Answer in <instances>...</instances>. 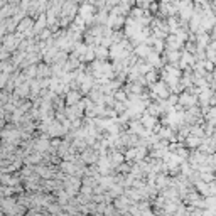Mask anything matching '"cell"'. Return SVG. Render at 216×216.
<instances>
[{
  "label": "cell",
  "instance_id": "cell-4",
  "mask_svg": "<svg viewBox=\"0 0 216 216\" xmlns=\"http://www.w3.org/2000/svg\"><path fill=\"white\" fill-rule=\"evenodd\" d=\"M7 102V96H5V93H0V103H5Z\"/></svg>",
  "mask_w": 216,
  "mask_h": 216
},
{
  "label": "cell",
  "instance_id": "cell-3",
  "mask_svg": "<svg viewBox=\"0 0 216 216\" xmlns=\"http://www.w3.org/2000/svg\"><path fill=\"white\" fill-rule=\"evenodd\" d=\"M5 80H7V74L5 73H0V88L5 86Z\"/></svg>",
  "mask_w": 216,
  "mask_h": 216
},
{
  "label": "cell",
  "instance_id": "cell-2",
  "mask_svg": "<svg viewBox=\"0 0 216 216\" xmlns=\"http://www.w3.org/2000/svg\"><path fill=\"white\" fill-rule=\"evenodd\" d=\"M19 29L20 31H27V29H31V20H24V22H20Z\"/></svg>",
  "mask_w": 216,
  "mask_h": 216
},
{
  "label": "cell",
  "instance_id": "cell-1",
  "mask_svg": "<svg viewBox=\"0 0 216 216\" xmlns=\"http://www.w3.org/2000/svg\"><path fill=\"white\" fill-rule=\"evenodd\" d=\"M17 44H19V41H17V37H14V35H7L5 41H3V46H5L9 51H12V49L17 48Z\"/></svg>",
  "mask_w": 216,
  "mask_h": 216
},
{
  "label": "cell",
  "instance_id": "cell-5",
  "mask_svg": "<svg viewBox=\"0 0 216 216\" xmlns=\"http://www.w3.org/2000/svg\"><path fill=\"white\" fill-rule=\"evenodd\" d=\"M3 5V0H0V7H2Z\"/></svg>",
  "mask_w": 216,
  "mask_h": 216
}]
</instances>
